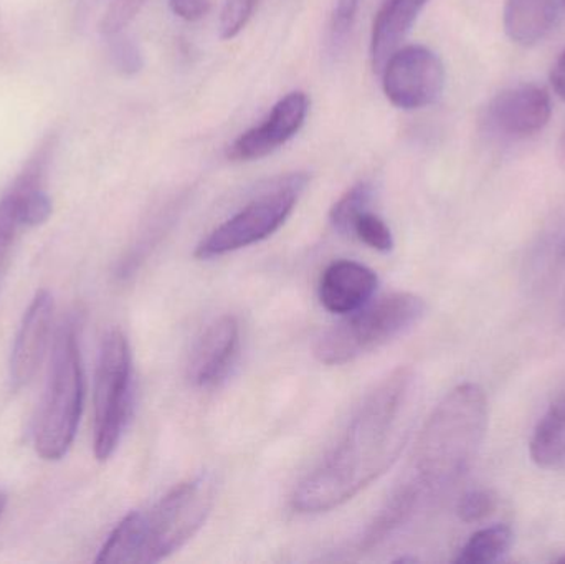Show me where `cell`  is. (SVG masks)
Returning <instances> with one entry per match:
<instances>
[{"label": "cell", "instance_id": "1", "mask_svg": "<svg viewBox=\"0 0 565 564\" xmlns=\"http://www.w3.org/2000/svg\"><path fill=\"white\" fill-rule=\"evenodd\" d=\"M415 391L414 371L398 368L365 397L328 459L299 483L296 512L338 509L394 466L411 436Z\"/></svg>", "mask_w": 565, "mask_h": 564}, {"label": "cell", "instance_id": "2", "mask_svg": "<svg viewBox=\"0 0 565 564\" xmlns=\"http://www.w3.org/2000/svg\"><path fill=\"white\" fill-rule=\"evenodd\" d=\"M488 427L487 394L478 384L451 390L428 417L408 476L395 487L415 512L430 497L457 482L473 462Z\"/></svg>", "mask_w": 565, "mask_h": 564}, {"label": "cell", "instance_id": "3", "mask_svg": "<svg viewBox=\"0 0 565 564\" xmlns=\"http://www.w3.org/2000/svg\"><path fill=\"white\" fill-rule=\"evenodd\" d=\"M215 482L207 473L179 483L145 512L129 513L113 530L96 563H159L181 550L211 515Z\"/></svg>", "mask_w": 565, "mask_h": 564}, {"label": "cell", "instance_id": "4", "mask_svg": "<svg viewBox=\"0 0 565 564\" xmlns=\"http://www.w3.org/2000/svg\"><path fill=\"white\" fill-rule=\"evenodd\" d=\"M85 374L82 351L73 323L63 324L53 348L49 383L33 430L36 454L56 462L72 449L82 419Z\"/></svg>", "mask_w": 565, "mask_h": 564}, {"label": "cell", "instance_id": "5", "mask_svg": "<svg viewBox=\"0 0 565 564\" xmlns=\"http://www.w3.org/2000/svg\"><path fill=\"white\" fill-rule=\"evenodd\" d=\"M427 313L418 295L398 291L345 315L315 344V357L328 366L351 363L414 328Z\"/></svg>", "mask_w": 565, "mask_h": 564}, {"label": "cell", "instance_id": "6", "mask_svg": "<svg viewBox=\"0 0 565 564\" xmlns=\"http://www.w3.org/2000/svg\"><path fill=\"white\" fill-rule=\"evenodd\" d=\"M308 181V175L298 172L275 182L212 231L195 248V257L199 260L224 257L274 235L288 221Z\"/></svg>", "mask_w": 565, "mask_h": 564}, {"label": "cell", "instance_id": "7", "mask_svg": "<svg viewBox=\"0 0 565 564\" xmlns=\"http://www.w3.org/2000/svg\"><path fill=\"white\" fill-rule=\"evenodd\" d=\"M132 407V357L119 330L109 331L99 351L95 381V456L106 462L118 449Z\"/></svg>", "mask_w": 565, "mask_h": 564}, {"label": "cell", "instance_id": "8", "mask_svg": "<svg viewBox=\"0 0 565 564\" xmlns=\"http://www.w3.org/2000/svg\"><path fill=\"white\" fill-rule=\"evenodd\" d=\"M384 93L392 105L420 109L434 105L445 88V66L427 46L395 50L381 72Z\"/></svg>", "mask_w": 565, "mask_h": 564}, {"label": "cell", "instance_id": "9", "mask_svg": "<svg viewBox=\"0 0 565 564\" xmlns=\"http://www.w3.org/2000/svg\"><path fill=\"white\" fill-rule=\"evenodd\" d=\"M55 300L46 288L36 291L20 321L9 360L10 390L20 391L35 377L52 337Z\"/></svg>", "mask_w": 565, "mask_h": 564}, {"label": "cell", "instance_id": "10", "mask_svg": "<svg viewBox=\"0 0 565 564\" xmlns=\"http://www.w3.org/2000/svg\"><path fill=\"white\" fill-rule=\"evenodd\" d=\"M551 113L553 106L546 89L537 85H518L491 99L484 121L497 135L526 138L544 129Z\"/></svg>", "mask_w": 565, "mask_h": 564}, {"label": "cell", "instance_id": "11", "mask_svg": "<svg viewBox=\"0 0 565 564\" xmlns=\"http://www.w3.org/2000/svg\"><path fill=\"white\" fill-rule=\"evenodd\" d=\"M309 99L306 93L292 92L280 99L262 125L248 129L228 148L232 161H255L281 148L305 125Z\"/></svg>", "mask_w": 565, "mask_h": 564}, {"label": "cell", "instance_id": "12", "mask_svg": "<svg viewBox=\"0 0 565 564\" xmlns=\"http://www.w3.org/2000/svg\"><path fill=\"white\" fill-rule=\"evenodd\" d=\"M241 348V327L231 315L215 320L202 334L189 361V380L194 386L214 387L227 377Z\"/></svg>", "mask_w": 565, "mask_h": 564}, {"label": "cell", "instance_id": "13", "mask_svg": "<svg viewBox=\"0 0 565 564\" xmlns=\"http://www.w3.org/2000/svg\"><path fill=\"white\" fill-rule=\"evenodd\" d=\"M374 270L352 260L329 265L319 281V300L334 315H349L365 307L377 290Z\"/></svg>", "mask_w": 565, "mask_h": 564}, {"label": "cell", "instance_id": "14", "mask_svg": "<svg viewBox=\"0 0 565 564\" xmlns=\"http://www.w3.org/2000/svg\"><path fill=\"white\" fill-rule=\"evenodd\" d=\"M428 0H387L379 10L372 29V65L382 72L387 60L411 32L418 13Z\"/></svg>", "mask_w": 565, "mask_h": 564}, {"label": "cell", "instance_id": "15", "mask_svg": "<svg viewBox=\"0 0 565 564\" xmlns=\"http://www.w3.org/2000/svg\"><path fill=\"white\" fill-rule=\"evenodd\" d=\"M557 19V0H507L504 30L514 43L531 46L546 39Z\"/></svg>", "mask_w": 565, "mask_h": 564}, {"label": "cell", "instance_id": "16", "mask_svg": "<svg viewBox=\"0 0 565 564\" xmlns=\"http://www.w3.org/2000/svg\"><path fill=\"white\" fill-rule=\"evenodd\" d=\"M530 454L541 469L565 467V391L551 404L531 437Z\"/></svg>", "mask_w": 565, "mask_h": 564}, {"label": "cell", "instance_id": "17", "mask_svg": "<svg viewBox=\"0 0 565 564\" xmlns=\"http://www.w3.org/2000/svg\"><path fill=\"white\" fill-rule=\"evenodd\" d=\"M513 545V532L510 526L494 525L471 535L458 553L455 563L487 564L494 563L507 555Z\"/></svg>", "mask_w": 565, "mask_h": 564}, {"label": "cell", "instance_id": "18", "mask_svg": "<svg viewBox=\"0 0 565 564\" xmlns=\"http://www.w3.org/2000/svg\"><path fill=\"white\" fill-rule=\"evenodd\" d=\"M372 198H374V189L367 182H359L352 185L334 205H332L331 219L332 227L342 235H352V227L355 221L361 217L364 212L369 211Z\"/></svg>", "mask_w": 565, "mask_h": 564}, {"label": "cell", "instance_id": "19", "mask_svg": "<svg viewBox=\"0 0 565 564\" xmlns=\"http://www.w3.org/2000/svg\"><path fill=\"white\" fill-rule=\"evenodd\" d=\"M20 227L23 224L20 219L19 188L12 182L9 191L0 199V265L9 255Z\"/></svg>", "mask_w": 565, "mask_h": 564}, {"label": "cell", "instance_id": "20", "mask_svg": "<svg viewBox=\"0 0 565 564\" xmlns=\"http://www.w3.org/2000/svg\"><path fill=\"white\" fill-rule=\"evenodd\" d=\"M352 235H355L359 241L364 242L374 251L391 252L394 248V237H392L391 228L379 215L372 214L371 211L364 212L355 221Z\"/></svg>", "mask_w": 565, "mask_h": 564}, {"label": "cell", "instance_id": "21", "mask_svg": "<svg viewBox=\"0 0 565 564\" xmlns=\"http://www.w3.org/2000/svg\"><path fill=\"white\" fill-rule=\"evenodd\" d=\"M146 2L148 0H111L105 17H103L102 32L108 36L121 33L141 12Z\"/></svg>", "mask_w": 565, "mask_h": 564}, {"label": "cell", "instance_id": "22", "mask_svg": "<svg viewBox=\"0 0 565 564\" xmlns=\"http://www.w3.org/2000/svg\"><path fill=\"white\" fill-rule=\"evenodd\" d=\"M497 497L488 490H471L458 502L457 513L465 523H477L493 515Z\"/></svg>", "mask_w": 565, "mask_h": 564}, {"label": "cell", "instance_id": "23", "mask_svg": "<svg viewBox=\"0 0 565 564\" xmlns=\"http://www.w3.org/2000/svg\"><path fill=\"white\" fill-rule=\"evenodd\" d=\"M361 0H338L334 17H332L331 35L332 43L342 42L354 25Z\"/></svg>", "mask_w": 565, "mask_h": 564}, {"label": "cell", "instance_id": "24", "mask_svg": "<svg viewBox=\"0 0 565 564\" xmlns=\"http://www.w3.org/2000/svg\"><path fill=\"white\" fill-rule=\"evenodd\" d=\"M172 12L181 19L194 22L209 12L207 0H169Z\"/></svg>", "mask_w": 565, "mask_h": 564}, {"label": "cell", "instance_id": "25", "mask_svg": "<svg viewBox=\"0 0 565 564\" xmlns=\"http://www.w3.org/2000/svg\"><path fill=\"white\" fill-rule=\"evenodd\" d=\"M113 53H115L116 62L121 66L125 72H136L139 70V53L128 40H118L115 43V49H113Z\"/></svg>", "mask_w": 565, "mask_h": 564}, {"label": "cell", "instance_id": "26", "mask_svg": "<svg viewBox=\"0 0 565 564\" xmlns=\"http://www.w3.org/2000/svg\"><path fill=\"white\" fill-rule=\"evenodd\" d=\"M551 82H553L557 95L565 102V50L561 53L559 58H557L556 65H554L553 73H551Z\"/></svg>", "mask_w": 565, "mask_h": 564}, {"label": "cell", "instance_id": "27", "mask_svg": "<svg viewBox=\"0 0 565 564\" xmlns=\"http://www.w3.org/2000/svg\"><path fill=\"white\" fill-rule=\"evenodd\" d=\"M7 502H9V499H7L6 493L0 492V519H2L3 512H6Z\"/></svg>", "mask_w": 565, "mask_h": 564}, {"label": "cell", "instance_id": "28", "mask_svg": "<svg viewBox=\"0 0 565 564\" xmlns=\"http://www.w3.org/2000/svg\"><path fill=\"white\" fill-rule=\"evenodd\" d=\"M559 156H561V159H563V162L565 164V131H564L563 138H561Z\"/></svg>", "mask_w": 565, "mask_h": 564}, {"label": "cell", "instance_id": "29", "mask_svg": "<svg viewBox=\"0 0 565 564\" xmlns=\"http://www.w3.org/2000/svg\"><path fill=\"white\" fill-rule=\"evenodd\" d=\"M561 255H563V257H565V238H564L563 245H561Z\"/></svg>", "mask_w": 565, "mask_h": 564}, {"label": "cell", "instance_id": "30", "mask_svg": "<svg viewBox=\"0 0 565 564\" xmlns=\"http://www.w3.org/2000/svg\"><path fill=\"white\" fill-rule=\"evenodd\" d=\"M557 562L565 563V556H563V558L557 560Z\"/></svg>", "mask_w": 565, "mask_h": 564}]
</instances>
